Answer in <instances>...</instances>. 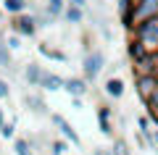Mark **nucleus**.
Masks as SVG:
<instances>
[{
	"mask_svg": "<svg viewBox=\"0 0 158 155\" xmlns=\"http://www.w3.org/2000/svg\"><path fill=\"white\" fill-rule=\"evenodd\" d=\"M0 139H16V121H6L3 129H0Z\"/></svg>",
	"mask_w": 158,
	"mask_h": 155,
	"instance_id": "393cba45",
	"label": "nucleus"
},
{
	"mask_svg": "<svg viewBox=\"0 0 158 155\" xmlns=\"http://www.w3.org/2000/svg\"><path fill=\"white\" fill-rule=\"evenodd\" d=\"M127 55H129V63H132V66H135V63H140L142 58L148 55V50L142 47V45L137 42L135 37H127Z\"/></svg>",
	"mask_w": 158,
	"mask_h": 155,
	"instance_id": "dca6fc26",
	"label": "nucleus"
},
{
	"mask_svg": "<svg viewBox=\"0 0 158 155\" xmlns=\"http://www.w3.org/2000/svg\"><path fill=\"white\" fill-rule=\"evenodd\" d=\"M85 18H87V8L66 6V11H63V21L71 24V27H79V24H85Z\"/></svg>",
	"mask_w": 158,
	"mask_h": 155,
	"instance_id": "2eb2a0df",
	"label": "nucleus"
},
{
	"mask_svg": "<svg viewBox=\"0 0 158 155\" xmlns=\"http://www.w3.org/2000/svg\"><path fill=\"white\" fill-rule=\"evenodd\" d=\"M11 32H16L21 39L24 37H34V34L40 32L37 21H34V13L24 11V13H19V16H13L11 18Z\"/></svg>",
	"mask_w": 158,
	"mask_h": 155,
	"instance_id": "7ed1b4c3",
	"label": "nucleus"
},
{
	"mask_svg": "<svg viewBox=\"0 0 158 155\" xmlns=\"http://www.w3.org/2000/svg\"><path fill=\"white\" fill-rule=\"evenodd\" d=\"M66 6H79V8H87L90 0H66Z\"/></svg>",
	"mask_w": 158,
	"mask_h": 155,
	"instance_id": "c85d7f7f",
	"label": "nucleus"
},
{
	"mask_svg": "<svg viewBox=\"0 0 158 155\" xmlns=\"http://www.w3.org/2000/svg\"><path fill=\"white\" fill-rule=\"evenodd\" d=\"M0 68H6V71H13V53L8 50L6 37H3V34H0Z\"/></svg>",
	"mask_w": 158,
	"mask_h": 155,
	"instance_id": "a211bd4d",
	"label": "nucleus"
},
{
	"mask_svg": "<svg viewBox=\"0 0 158 155\" xmlns=\"http://www.w3.org/2000/svg\"><path fill=\"white\" fill-rule=\"evenodd\" d=\"M69 147H71V142H69V139H63V137L50 139V155H66Z\"/></svg>",
	"mask_w": 158,
	"mask_h": 155,
	"instance_id": "4be33fe9",
	"label": "nucleus"
},
{
	"mask_svg": "<svg viewBox=\"0 0 158 155\" xmlns=\"http://www.w3.org/2000/svg\"><path fill=\"white\" fill-rule=\"evenodd\" d=\"M129 37H135L148 53H158V16L137 24V27L129 32Z\"/></svg>",
	"mask_w": 158,
	"mask_h": 155,
	"instance_id": "f257e3e1",
	"label": "nucleus"
},
{
	"mask_svg": "<svg viewBox=\"0 0 158 155\" xmlns=\"http://www.w3.org/2000/svg\"><path fill=\"white\" fill-rule=\"evenodd\" d=\"M63 89H66L71 97H85V95L90 92V82H87L85 76H69L66 84H63Z\"/></svg>",
	"mask_w": 158,
	"mask_h": 155,
	"instance_id": "9d476101",
	"label": "nucleus"
},
{
	"mask_svg": "<svg viewBox=\"0 0 158 155\" xmlns=\"http://www.w3.org/2000/svg\"><path fill=\"white\" fill-rule=\"evenodd\" d=\"M8 97H11V84L0 76V103H3V100H8Z\"/></svg>",
	"mask_w": 158,
	"mask_h": 155,
	"instance_id": "cd10ccee",
	"label": "nucleus"
},
{
	"mask_svg": "<svg viewBox=\"0 0 158 155\" xmlns=\"http://www.w3.org/2000/svg\"><path fill=\"white\" fill-rule=\"evenodd\" d=\"M37 50H40V55H42V58H48V61H56V63H69V55L63 53V50H58V47H50V42H40V45H37Z\"/></svg>",
	"mask_w": 158,
	"mask_h": 155,
	"instance_id": "4468645a",
	"label": "nucleus"
},
{
	"mask_svg": "<svg viewBox=\"0 0 158 155\" xmlns=\"http://www.w3.org/2000/svg\"><path fill=\"white\" fill-rule=\"evenodd\" d=\"M153 16H158V0H135L129 24H132V29H135L137 24L148 21V18H153Z\"/></svg>",
	"mask_w": 158,
	"mask_h": 155,
	"instance_id": "20e7f679",
	"label": "nucleus"
},
{
	"mask_svg": "<svg viewBox=\"0 0 158 155\" xmlns=\"http://www.w3.org/2000/svg\"><path fill=\"white\" fill-rule=\"evenodd\" d=\"M132 71H135V76H140V74L158 76V53H148L140 63H135V66H132Z\"/></svg>",
	"mask_w": 158,
	"mask_h": 155,
	"instance_id": "6e6552de",
	"label": "nucleus"
},
{
	"mask_svg": "<svg viewBox=\"0 0 158 155\" xmlns=\"http://www.w3.org/2000/svg\"><path fill=\"white\" fill-rule=\"evenodd\" d=\"M13 155H37L27 137H16L13 139Z\"/></svg>",
	"mask_w": 158,
	"mask_h": 155,
	"instance_id": "aec40b11",
	"label": "nucleus"
},
{
	"mask_svg": "<svg viewBox=\"0 0 158 155\" xmlns=\"http://www.w3.org/2000/svg\"><path fill=\"white\" fill-rule=\"evenodd\" d=\"M111 150H113V155H132V150H129V145H127V139H121V137L113 139Z\"/></svg>",
	"mask_w": 158,
	"mask_h": 155,
	"instance_id": "b1692460",
	"label": "nucleus"
},
{
	"mask_svg": "<svg viewBox=\"0 0 158 155\" xmlns=\"http://www.w3.org/2000/svg\"><path fill=\"white\" fill-rule=\"evenodd\" d=\"M92 155H113V150L111 147H95V150H92Z\"/></svg>",
	"mask_w": 158,
	"mask_h": 155,
	"instance_id": "c756f323",
	"label": "nucleus"
},
{
	"mask_svg": "<svg viewBox=\"0 0 158 155\" xmlns=\"http://www.w3.org/2000/svg\"><path fill=\"white\" fill-rule=\"evenodd\" d=\"M27 3H32V0H27Z\"/></svg>",
	"mask_w": 158,
	"mask_h": 155,
	"instance_id": "72a5a7b5",
	"label": "nucleus"
},
{
	"mask_svg": "<svg viewBox=\"0 0 158 155\" xmlns=\"http://www.w3.org/2000/svg\"><path fill=\"white\" fill-rule=\"evenodd\" d=\"M156 153H158V129H156Z\"/></svg>",
	"mask_w": 158,
	"mask_h": 155,
	"instance_id": "473e14b6",
	"label": "nucleus"
},
{
	"mask_svg": "<svg viewBox=\"0 0 158 155\" xmlns=\"http://www.w3.org/2000/svg\"><path fill=\"white\" fill-rule=\"evenodd\" d=\"M103 92H106L111 100H121V97L127 95V84H124V79H118V76L106 79V82H103Z\"/></svg>",
	"mask_w": 158,
	"mask_h": 155,
	"instance_id": "f8f14e48",
	"label": "nucleus"
},
{
	"mask_svg": "<svg viewBox=\"0 0 158 155\" xmlns=\"http://www.w3.org/2000/svg\"><path fill=\"white\" fill-rule=\"evenodd\" d=\"M82 100H85V97H71V105H74V111H82Z\"/></svg>",
	"mask_w": 158,
	"mask_h": 155,
	"instance_id": "7c9ffc66",
	"label": "nucleus"
},
{
	"mask_svg": "<svg viewBox=\"0 0 158 155\" xmlns=\"http://www.w3.org/2000/svg\"><path fill=\"white\" fill-rule=\"evenodd\" d=\"M24 105H27L34 116H48V118H50V108H48V103L42 100V95H40V92L24 95Z\"/></svg>",
	"mask_w": 158,
	"mask_h": 155,
	"instance_id": "0eeeda50",
	"label": "nucleus"
},
{
	"mask_svg": "<svg viewBox=\"0 0 158 155\" xmlns=\"http://www.w3.org/2000/svg\"><path fill=\"white\" fill-rule=\"evenodd\" d=\"M45 8L50 11V16H56L58 21H61L63 11H66V0H45Z\"/></svg>",
	"mask_w": 158,
	"mask_h": 155,
	"instance_id": "412c9836",
	"label": "nucleus"
},
{
	"mask_svg": "<svg viewBox=\"0 0 158 155\" xmlns=\"http://www.w3.org/2000/svg\"><path fill=\"white\" fill-rule=\"evenodd\" d=\"M103 68H106V53H103L100 47L85 50V55H82V76H85L87 82H95L103 74Z\"/></svg>",
	"mask_w": 158,
	"mask_h": 155,
	"instance_id": "f03ea898",
	"label": "nucleus"
},
{
	"mask_svg": "<svg viewBox=\"0 0 158 155\" xmlns=\"http://www.w3.org/2000/svg\"><path fill=\"white\" fill-rule=\"evenodd\" d=\"M148 129H153V118L148 113H140L137 116V132H148Z\"/></svg>",
	"mask_w": 158,
	"mask_h": 155,
	"instance_id": "bb28decb",
	"label": "nucleus"
},
{
	"mask_svg": "<svg viewBox=\"0 0 158 155\" xmlns=\"http://www.w3.org/2000/svg\"><path fill=\"white\" fill-rule=\"evenodd\" d=\"M42 74H45V68L40 66V63H27V66H24V79H27L29 87H40Z\"/></svg>",
	"mask_w": 158,
	"mask_h": 155,
	"instance_id": "f3484780",
	"label": "nucleus"
},
{
	"mask_svg": "<svg viewBox=\"0 0 158 155\" xmlns=\"http://www.w3.org/2000/svg\"><path fill=\"white\" fill-rule=\"evenodd\" d=\"M135 92H137V97H140L142 103H148V100L158 92V76H148V74L135 76Z\"/></svg>",
	"mask_w": 158,
	"mask_h": 155,
	"instance_id": "423d86ee",
	"label": "nucleus"
},
{
	"mask_svg": "<svg viewBox=\"0 0 158 155\" xmlns=\"http://www.w3.org/2000/svg\"><path fill=\"white\" fill-rule=\"evenodd\" d=\"M29 13H34V21H37L40 29H48V27H53V24L58 21L56 16H50V11H48L45 6H34V3H29Z\"/></svg>",
	"mask_w": 158,
	"mask_h": 155,
	"instance_id": "ddd939ff",
	"label": "nucleus"
},
{
	"mask_svg": "<svg viewBox=\"0 0 158 155\" xmlns=\"http://www.w3.org/2000/svg\"><path fill=\"white\" fill-rule=\"evenodd\" d=\"M145 108H148V116L153 118V124H156V129H158V92L145 103Z\"/></svg>",
	"mask_w": 158,
	"mask_h": 155,
	"instance_id": "5701e85b",
	"label": "nucleus"
},
{
	"mask_svg": "<svg viewBox=\"0 0 158 155\" xmlns=\"http://www.w3.org/2000/svg\"><path fill=\"white\" fill-rule=\"evenodd\" d=\"M8 118H6V111H3V105H0V129H3V124H6Z\"/></svg>",
	"mask_w": 158,
	"mask_h": 155,
	"instance_id": "2f4dec72",
	"label": "nucleus"
},
{
	"mask_svg": "<svg viewBox=\"0 0 158 155\" xmlns=\"http://www.w3.org/2000/svg\"><path fill=\"white\" fill-rule=\"evenodd\" d=\"M98 126L106 137H113L116 126H113V108L111 105H98Z\"/></svg>",
	"mask_w": 158,
	"mask_h": 155,
	"instance_id": "1a4fd4ad",
	"label": "nucleus"
},
{
	"mask_svg": "<svg viewBox=\"0 0 158 155\" xmlns=\"http://www.w3.org/2000/svg\"><path fill=\"white\" fill-rule=\"evenodd\" d=\"M63 84H66V79L61 76V74H53L45 68V74H42V79H40V87L42 92H58V89H63Z\"/></svg>",
	"mask_w": 158,
	"mask_h": 155,
	"instance_id": "9b49d317",
	"label": "nucleus"
},
{
	"mask_svg": "<svg viewBox=\"0 0 158 155\" xmlns=\"http://www.w3.org/2000/svg\"><path fill=\"white\" fill-rule=\"evenodd\" d=\"M3 11H6L8 16H19V13L29 11V3L27 0H3Z\"/></svg>",
	"mask_w": 158,
	"mask_h": 155,
	"instance_id": "6ab92c4d",
	"label": "nucleus"
},
{
	"mask_svg": "<svg viewBox=\"0 0 158 155\" xmlns=\"http://www.w3.org/2000/svg\"><path fill=\"white\" fill-rule=\"evenodd\" d=\"M6 45H8V50H11V53H16V50H21V37H19L16 32L6 34Z\"/></svg>",
	"mask_w": 158,
	"mask_h": 155,
	"instance_id": "a878e982",
	"label": "nucleus"
},
{
	"mask_svg": "<svg viewBox=\"0 0 158 155\" xmlns=\"http://www.w3.org/2000/svg\"><path fill=\"white\" fill-rule=\"evenodd\" d=\"M50 121H53V126L58 129V137H63V139H69V142L74 145V147H79L82 145V137L77 134V129L69 124V118H63L61 113H50Z\"/></svg>",
	"mask_w": 158,
	"mask_h": 155,
	"instance_id": "39448f33",
	"label": "nucleus"
}]
</instances>
